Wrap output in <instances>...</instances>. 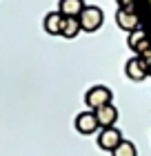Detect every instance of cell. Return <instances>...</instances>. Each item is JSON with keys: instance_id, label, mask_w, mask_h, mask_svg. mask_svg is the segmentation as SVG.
<instances>
[{"instance_id": "cell-1", "label": "cell", "mask_w": 151, "mask_h": 156, "mask_svg": "<svg viewBox=\"0 0 151 156\" xmlns=\"http://www.w3.org/2000/svg\"><path fill=\"white\" fill-rule=\"evenodd\" d=\"M78 20H80V29H82V31L93 34V31H98L100 27L105 25V13H102V9H100V7H96V5H87Z\"/></svg>"}, {"instance_id": "cell-2", "label": "cell", "mask_w": 151, "mask_h": 156, "mask_svg": "<svg viewBox=\"0 0 151 156\" xmlns=\"http://www.w3.org/2000/svg\"><path fill=\"white\" fill-rule=\"evenodd\" d=\"M125 72H127V76L131 78V80L142 83V80H147L149 74H151V69H149V60H147V58H142V56H133V58H129V60H127Z\"/></svg>"}, {"instance_id": "cell-3", "label": "cell", "mask_w": 151, "mask_h": 156, "mask_svg": "<svg viewBox=\"0 0 151 156\" xmlns=\"http://www.w3.org/2000/svg\"><path fill=\"white\" fill-rule=\"evenodd\" d=\"M111 98H113V94H111L109 87H105V85H96V87H91L87 94H84V103H87V107L93 112V109L102 107V105H109Z\"/></svg>"}, {"instance_id": "cell-4", "label": "cell", "mask_w": 151, "mask_h": 156, "mask_svg": "<svg viewBox=\"0 0 151 156\" xmlns=\"http://www.w3.org/2000/svg\"><path fill=\"white\" fill-rule=\"evenodd\" d=\"M120 140H122V132L118 129V127H105V129L98 134V140H96V143H98L100 150L113 152V150L120 145Z\"/></svg>"}, {"instance_id": "cell-5", "label": "cell", "mask_w": 151, "mask_h": 156, "mask_svg": "<svg viewBox=\"0 0 151 156\" xmlns=\"http://www.w3.org/2000/svg\"><path fill=\"white\" fill-rule=\"evenodd\" d=\"M93 114H96V120H98L100 129H105V127H116V123H118V107L111 105V103L93 109Z\"/></svg>"}, {"instance_id": "cell-6", "label": "cell", "mask_w": 151, "mask_h": 156, "mask_svg": "<svg viewBox=\"0 0 151 156\" xmlns=\"http://www.w3.org/2000/svg\"><path fill=\"white\" fill-rule=\"evenodd\" d=\"M76 129L84 134V136H89V134H96L100 129L98 120H96V114L89 109V112H80V114L76 116Z\"/></svg>"}, {"instance_id": "cell-7", "label": "cell", "mask_w": 151, "mask_h": 156, "mask_svg": "<svg viewBox=\"0 0 151 156\" xmlns=\"http://www.w3.org/2000/svg\"><path fill=\"white\" fill-rule=\"evenodd\" d=\"M116 25L120 27V29H125L131 34L133 29H138L140 23H138V13L136 11H127V9H120L118 7V11H116Z\"/></svg>"}, {"instance_id": "cell-8", "label": "cell", "mask_w": 151, "mask_h": 156, "mask_svg": "<svg viewBox=\"0 0 151 156\" xmlns=\"http://www.w3.org/2000/svg\"><path fill=\"white\" fill-rule=\"evenodd\" d=\"M84 7V0H58V11L64 18H80Z\"/></svg>"}, {"instance_id": "cell-9", "label": "cell", "mask_w": 151, "mask_h": 156, "mask_svg": "<svg viewBox=\"0 0 151 156\" xmlns=\"http://www.w3.org/2000/svg\"><path fill=\"white\" fill-rule=\"evenodd\" d=\"M62 20L64 16L60 11H49L45 18H42V27L49 36H60V29H62Z\"/></svg>"}, {"instance_id": "cell-10", "label": "cell", "mask_w": 151, "mask_h": 156, "mask_svg": "<svg viewBox=\"0 0 151 156\" xmlns=\"http://www.w3.org/2000/svg\"><path fill=\"white\" fill-rule=\"evenodd\" d=\"M82 29H80V20L78 18H64L62 20V29H60V36L62 38H76L78 34H80Z\"/></svg>"}, {"instance_id": "cell-11", "label": "cell", "mask_w": 151, "mask_h": 156, "mask_svg": "<svg viewBox=\"0 0 151 156\" xmlns=\"http://www.w3.org/2000/svg\"><path fill=\"white\" fill-rule=\"evenodd\" d=\"M111 156H138V150H136V145L131 143V140H125V138H122L120 145L111 152Z\"/></svg>"}, {"instance_id": "cell-12", "label": "cell", "mask_w": 151, "mask_h": 156, "mask_svg": "<svg viewBox=\"0 0 151 156\" xmlns=\"http://www.w3.org/2000/svg\"><path fill=\"white\" fill-rule=\"evenodd\" d=\"M145 38H147V34L142 31V27H138V29H133L131 34H129V38H127V45L131 47V49H136V47H138V45H140V42L145 40Z\"/></svg>"}, {"instance_id": "cell-13", "label": "cell", "mask_w": 151, "mask_h": 156, "mask_svg": "<svg viewBox=\"0 0 151 156\" xmlns=\"http://www.w3.org/2000/svg\"><path fill=\"white\" fill-rule=\"evenodd\" d=\"M147 60H149V69H151V58H147ZM149 76H151V74H149Z\"/></svg>"}, {"instance_id": "cell-14", "label": "cell", "mask_w": 151, "mask_h": 156, "mask_svg": "<svg viewBox=\"0 0 151 156\" xmlns=\"http://www.w3.org/2000/svg\"><path fill=\"white\" fill-rule=\"evenodd\" d=\"M116 2H118V5H120V2H122V0H116Z\"/></svg>"}]
</instances>
